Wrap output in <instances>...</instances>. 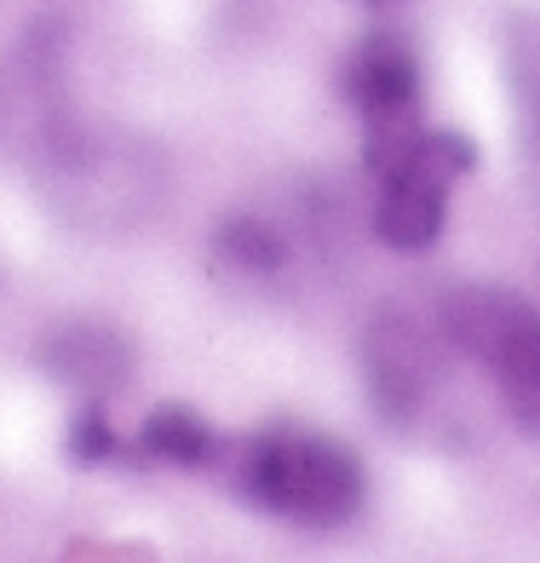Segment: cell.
<instances>
[{
	"mask_svg": "<svg viewBox=\"0 0 540 563\" xmlns=\"http://www.w3.org/2000/svg\"><path fill=\"white\" fill-rule=\"evenodd\" d=\"M236 489L299 529H340L368 500V472L340 438L305 426H265L236 449Z\"/></svg>",
	"mask_w": 540,
	"mask_h": 563,
	"instance_id": "1",
	"label": "cell"
},
{
	"mask_svg": "<svg viewBox=\"0 0 540 563\" xmlns=\"http://www.w3.org/2000/svg\"><path fill=\"white\" fill-rule=\"evenodd\" d=\"M437 334L488 374L511 426L540 438V311L495 282H460L437 299Z\"/></svg>",
	"mask_w": 540,
	"mask_h": 563,
	"instance_id": "2",
	"label": "cell"
},
{
	"mask_svg": "<svg viewBox=\"0 0 540 563\" xmlns=\"http://www.w3.org/2000/svg\"><path fill=\"white\" fill-rule=\"evenodd\" d=\"M340 92L351 115L363 121V156L368 173L392 167L408 144L426 133V75H420V53L415 41L397 30H368L351 41L345 69H340Z\"/></svg>",
	"mask_w": 540,
	"mask_h": 563,
	"instance_id": "3",
	"label": "cell"
},
{
	"mask_svg": "<svg viewBox=\"0 0 540 563\" xmlns=\"http://www.w3.org/2000/svg\"><path fill=\"white\" fill-rule=\"evenodd\" d=\"M477 167L472 133L426 126L392 167H379V201H374V236L392 253H426L437 247L449 224V185Z\"/></svg>",
	"mask_w": 540,
	"mask_h": 563,
	"instance_id": "4",
	"label": "cell"
},
{
	"mask_svg": "<svg viewBox=\"0 0 540 563\" xmlns=\"http://www.w3.org/2000/svg\"><path fill=\"white\" fill-rule=\"evenodd\" d=\"M356 363H363L368 402L385 426H408L437 386V345L403 305H379L368 317L363 340H356Z\"/></svg>",
	"mask_w": 540,
	"mask_h": 563,
	"instance_id": "5",
	"label": "cell"
},
{
	"mask_svg": "<svg viewBox=\"0 0 540 563\" xmlns=\"http://www.w3.org/2000/svg\"><path fill=\"white\" fill-rule=\"evenodd\" d=\"M139 454L162 460V466H178V472H208L230 454V443L196 415V408L162 402V408H150L144 426H139Z\"/></svg>",
	"mask_w": 540,
	"mask_h": 563,
	"instance_id": "6",
	"label": "cell"
},
{
	"mask_svg": "<svg viewBox=\"0 0 540 563\" xmlns=\"http://www.w3.org/2000/svg\"><path fill=\"white\" fill-rule=\"evenodd\" d=\"M506 87H511V104H518V139H524L529 185L540 190V18H511L506 23Z\"/></svg>",
	"mask_w": 540,
	"mask_h": 563,
	"instance_id": "7",
	"label": "cell"
},
{
	"mask_svg": "<svg viewBox=\"0 0 540 563\" xmlns=\"http://www.w3.org/2000/svg\"><path fill=\"white\" fill-rule=\"evenodd\" d=\"M46 368L75 391L104 397L126 374V345L115 334H104V328H69V334H58L53 345H46Z\"/></svg>",
	"mask_w": 540,
	"mask_h": 563,
	"instance_id": "8",
	"label": "cell"
},
{
	"mask_svg": "<svg viewBox=\"0 0 540 563\" xmlns=\"http://www.w3.org/2000/svg\"><path fill=\"white\" fill-rule=\"evenodd\" d=\"M213 253H219V265L242 271V276H276L282 265H288V247H282V236H276L265 219H253V213L224 219V224L213 230Z\"/></svg>",
	"mask_w": 540,
	"mask_h": 563,
	"instance_id": "9",
	"label": "cell"
},
{
	"mask_svg": "<svg viewBox=\"0 0 540 563\" xmlns=\"http://www.w3.org/2000/svg\"><path fill=\"white\" fill-rule=\"evenodd\" d=\"M115 454H121V438H115V426L104 415V402L87 397L69 420V460L75 466H104V460H115Z\"/></svg>",
	"mask_w": 540,
	"mask_h": 563,
	"instance_id": "10",
	"label": "cell"
},
{
	"mask_svg": "<svg viewBox=\"0 0 540 563\" xmlns=\"http://www.w3.org/2000/svg\"><path fill=\"white\" fill-rule=\"evenodd\" d=\"M363 7H392V0H363Z\"/></svg>",
	"mask_w": 540,
	"mask_h": 563,
	"instance_id": "11",
	"label": "cell"
}]
</instances>
